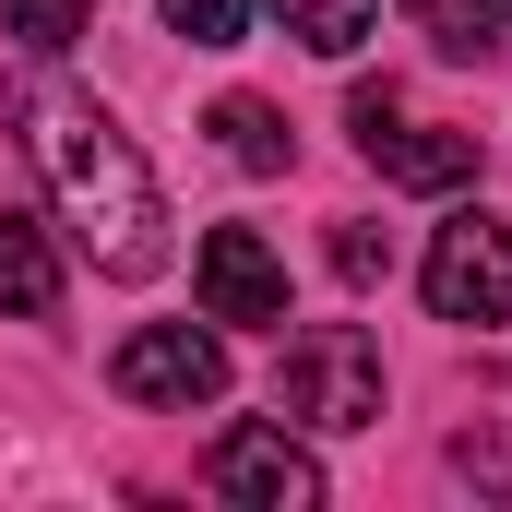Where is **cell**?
<instances>
[{"instance_id":"6da1fadb","label":"cell","mask_w":512,"mask_h":512,"mask_svg":"<svg viewBox=\"0 0 512 512\" xmlns=\"http://www.w3.org/2000/svg\"><path fill=\"white\" fill-rule=\"evenodd\" d=\"M12 131H24V155H36V179H48V203H60V227L84 239L96 274H155V262H167V191H155V167L131 155V131L108 120L96 96L24 84V96H12Z\"/></svg>"},{"instance_id":"7a4b0ae2","label":"cell","mask_w":512,"mask_h":512,"mask_svg":"<svg viewBox=\"0 0 512 512\" xmlns=\"http://www.w3.org/2000/svg\"><path fill=\"white\" fill-rule=\"evenodd\" d=\"M274 405H286L298 429H382V346H370L358 322H310V334L286 346Z\"/></svg>"},{"instance_id":"3957f363","label":"cell","mask_w":512,"mask_h":512,"mask_svg":"<svg viewBox=\"0 0 512 512\" xmlns=\"http://www.w3.org/2000/svg\"><path fill=\"white\" fill-rule=\"evenodd\" d=\"M429 310L441 322H512V227L501 215H453L441 239H429Z\"/></svg>"},{"instance_id":"277c9868","label":"cell","mask_w":512,"mask_h":512,"mask_svg":"<svg viewBox=\"0 0 512 512\" xmlns=\"http://www.w3.org/2000/svg\"><path fill=\"white\" fill-rule=\"evenodd\" d=\"M120 393L131 405H215L227 393V346L203 322H143L120 346Z\"/></svg>"},{"instance_id":"5b68a950","label":"cell","mask_w":512,"mask_h":512,"mask_svg":"<svg viewBox=\"0 0 512 512\" xmlns=\"http://www.w3.org/2000/svg\"><path fill=\"white\" fill-rule=\"evenodd\" d=\"M215 501H239V512H322V465L286 441V429H227L215 441Z\"/></svg>"},{"instance_id":"8992f818","label":"cell","mask_w":512,"mask_h":512,"mask_svg":"<svg viewBox=\"0 0 512 512\" xmlns=\"http://www.w3.org/2000/svg\"><path fill=\"white\" fill-rule=\"evenodd\" d=\"M203 310L215 322H286V262L262 251V227H215L203 239Z\"/></svg>"},{"instance_id":"52a82bcc","label":"cell","mask_w":512,"mask_h":512,"mask_svg":"<svg viewBox=\"0 0 512 512\" xmlns=\"http://www.w3.org/2000/svg\"><path fill=\"white\" fill-rule=\"evenodd\" d=\"M358 155L382 167L393 191H465V179H477V131H405V120H382Z\"/></svg>"},{"instance_id":"ba28073f","label":"cell","mask_w":512,"mask_h":512,"mask_svg":"<svg viewBox=\"0 0 512 512\" xmlns=\"http://www.w3.org/2000/svg\"><path fill=\"white\" fill-rule=\"evenodd\" d=\"M0 310H12V322H60V251H48V227L12 215V203H0Z\"/></svg>"},{"instance_id":"9c48e42d","label":"cell","mask_w":512,"mask_h":512,"mask_svg":"<svg viewBox=\"0 0 512 512\" xmlns=\"http://www.w3.org/2000/svg\"><path fill=\"white\" fill-rule=\"evenodd\" d=\"M405 12L441 60H501L512 48V0H405Z\"/></svg>"},{"instance_id":"30bf717a","label":"cell","mask_w":512,"mask_h":512,"mask_svg":"<svg viewBox=\"0 0 512 512\" xmlns=\"http://www.w3.org/2000/svg\"><path fill=\"white\" fill-rule=\"evenodd\" d=\"M274 12H286V36L322 48V60H358L370 24H382V0H274Z\"/></svg>"},{"instance_id":"8fae6325","label":"cell","mask_w":512,"mask_h":512,"mask_svg":"<svg viewBox=\"0 0 512 512\" xmlns=\"http://www.w3.org/2000/svg\"><path fill=\"white\" fill-rule=\"evenodd\" d=\"M215 143H227V155H239V167H262V179H274V167H286V155H298V131L274 120V108H262V96H215Z\"/></svg>"},{"instance_id":"7c38bea8","label":"cell","mask_w":512,"mask_h":512,"mask_svg":"<svg viewBox=\"0 0 512 512\" xmlns=\"http://www.w3.org/2000/svg\"><path fill=\"white\" fill-rule=\"evenodd\" d=\"M0 36L36 48V60H60V48L84 36V0H0Z\"/></svg>"},{"instance_id":"4fadbf2b","label":"cell","mask_w":512,"mask_h":512,"mask_svg":"<svg viewBox=\"0 0 512 512\" xmlns=\"http://www.w3.org/2000/svg\"><path fill=\"white\" fill-rule=\"evenodd\" d=\"M167 24H179L191 48H239V24H251V0H167Z\"/></svg>"},{"instance_id":"5bb4252c","label":"cell","mask_w":512,"mask_h":512,"mask_svg":"<svg viewBox=\"0 0 512 512\" xmlns=\"http://www.w3.org/2000/svg\"><path fill=\"white\" fill-rule=\"evenodd\" d=\"M334 274H346V286H382V274H393L382 227H358V215H346V227H334Z\"/></svg>"},{"instance_id":"9a60e30c","label":"cell","mask_w":512,"mask_h":512,"mask_svg":"<svg viewBox=\"0 0 512 512\" xmlns=\"http://www.w3.org/2000/svg\"><path fill=\"white\" fill-rule=\"evenodd\" d=\"M453 465H465L477 489H512V453H501V441H489V429H477V441H453Z\"/></svg>"}]
</instances>
